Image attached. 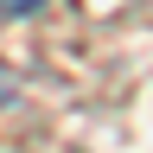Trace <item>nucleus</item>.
<instances>
[{
	"label": "nucleus",
	"instance_id": "obj_1",
	"mask_svg": "<svg viewBox=\"0 0 153 153\" xmlns=\"http://www.w3.org/2000/svg\"><path fill=\"white\" fill-rule=\"evenodd\" d=\"M45 0H0V13H38Z\"/></svg>",
	"mask_w": 153,
	"mask_h": 153
}]
</instances>
